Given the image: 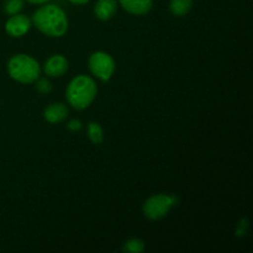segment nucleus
<instances>
[{
  "instance_id": "nucleus-14",
  "label": "nucleus",
  "mask_w": 253,
  "mask_h": 253,
  "mask_svg": "<svg viewBox=\"0 0 253 253\" xmlns=\"http://www.w3.org/2000/svg\"><path fill=\"white\" fill-rule=\"evenodd\" d=\"M25 0H6L4 4V11L9 15L19 14L24 7Z\"/></svg>"
},
{
  "instance_id": "nucleus-16",
  "label": "nucleus",
  "mask_w": 253,
  "mask_h": 253,
  "mask_svg": "<svg viewBox=\"0 0 253 253\" xmlns=\"http://www.w3.org/2000/svg\"><path fill=\"white\" fill-rule=\"evenodd\" d=\"M67 127L71 131H79L82 128V123L79 120H71L67 125Z\"/></svg>"
},
{
  "instance_id": "nucleus-3",
  "label": "nucleus",
  "mask_w": 253,
  "mask_h": 253,
  "mask_svg": "<svg viewBox=\"0 0 253 253\" xmlns=\"http://www.w3.org/2000/svg\"><path fill=\"white\" fill-rule=\"evenodd\" d=\"M7 73L19 83L31 84L39 79L41 66L34 57L25 53H17L7 61Z\"/></svg>"
},
{
  "instance_id": "nucleus-17",
  "label": "nucleus",
  "mask_w": 253,
  "mask_h": 253,
  "mask_svg": "<svg viewBox=\"0 0 253 253\" xmlns=\"http://www.w3.org/2000/svg\"><path fill=\"white\" fill-rule=\"evenodd\" d=\"M26 1L34 5H43V4H47L48 1H51V0H26Z\"/></svg>"
},
{
  "instance_id": "nucleus-1",
  "label": "nucleus",
  "mask_w": 253,
  "mask_h": 253,
  "mask_svg": "<svg viewBox=\"0 0 253 253\" xmlns=\"http://www.w3.org/2000/svg\"><path fill=\"white\" fill-rule=\"evenodd\" d=\"M34 26L48 37H62L68 31V17L56 4H43L31 17Z\"/></svg>"
},
{
  "instance_id": "nucleus-13",
  "label": "nucleus",
  "mask_w": 253,
  "mask_h": 253,
  "mask_svg": "<svg viewBox=\"0 0 253 253\" xmlns=\"http://www.w3.org/2000/svg\"><path fill=\"white\" fill-rule=\"evenodd\" d=\"M146 245L141 239H130L124 244L123 251L126 253H141L145 251Z\"/></svg>"
},
{
  "instance_id": "nucleus-18",
  "label": "nucleus",
  "mask_w": 253,
  "mask_h": 253,
  "mask_svg": "<svg viewBox=\"0 0 253 253\" xmlns=\"http://www.w3.org/2000/svg\"><path fill=\"white\" fill-rule=\"evenodd\" d=\"M68 1L72 2V4H74V5H85V4H88L90 0H68Z\"/></svg>"
},
{
  "instance_id": "nucleus-2",
  "label": "nucleus",
  "mask_w": 253,
  "mask_h": 253,
  "mask_svg": "<svg viewBox=\"0 0 253 253\" xmlns=\"http://www.w3.org/2000/svg\"><path fill=\"white\" fill-rule=\"evenodd\" d=\"M98 86L91 77L79 74L69 82L66 89V99L76 110H84L95 100Z\"/></svg>"
},
{
  "instance_id": "nucleus-5",
  "label": "nucleus",
  "mask_w": 253,
  "mask_h": 253,
  "mask_svg": "<svg viewBox=\"0 0 253 253\" xmlns=\"http://www.w3.org/2000/svg\"><path fill=\"white\" fill-rule=\"evenodd\" d=\"M88 67L91 74L95 76V78L106 83L113 78L116 69V63L113 56L104 51H96L89 57Z\"/></svg>"
},
{
  "instance_id": "nucleus-8",
  "label": "nucleus",
  "mask_w": 253,
  "mask_h": 253,
  "mask_svg": "<svg viewBox=\"0 0 253 253\" xmlns=\"http://www.w3.org/2000/svg\"><path fill=\"white\" fill-rule=\"evenodd\" d=\"M118 2L126 12L136 16L147 15L153 7V0H118Z\"/></svg>"
},
{
  "instance_id": "nucleus-10",
  "label": "nucleus",
  "mask_w": 253,
  "mask_h": 253,
  "mask_svg": "<svg viewBox=\"0 0 253 253\" xmlns=\"http://www.w3.org/2000/svg\"><path fill=\"white\" fill-rule=\"evenodd\" d=\"M69 114V109L63 103L49 104L43 110V118L49 124H59L67 119Z\"/></svg>"
},
{
  "instance_id": "nucleus-4",
  "label": "nucleus",
  "mask_w": 253,
  "mask_h": 253,
  "mask_svg": "<svg viewBox=\"0 0 253 253\" xmlns=\"http://www.w3.org/2000/svg\"><path fill=\"white\" fill-rule=\"evenodd\" d=\"M178 203V198L174 195L155 194L148 198L142 207L143 215L150 220H161L168 215L173 207Z\"/></svg>"
},
{
  "instance_id": "nucleus-12",
  "label": "nucleus",
  "mask_w": 253,
  "mask_h": 253,
  "mask_svg": "<svg viewBox=\"0 0 253 253\" xmlns=\"http://www.w3.org/2000/svg\"><path fill=\"white\" fill-rule=\"evenodd\" d=\"M88 137L94 145H100L104 141V131L100 124L91 121L88 125Z\"/></svg>"
},
{
  "instance_id": "nucleus-11",
  "label": "nucleus",
  "mask_w": 253,
  "mask_h": 253,
  "mask_svg": "<svg viewBox=\"0 0 253 253\" xmlns=\"http://www.w3.org/2000/svg\"><path fill=\"white\" fill-rule=\"evenodd\" d=\"M193 0H169V11L174 16H184L192 10Z\"/></svg>"
},
{
  "instance_id": "nucleus-9",
  "label": "nucleus",
  "mask_w": 253,
  "mask_h": 253,
  "mask_svg": "<svg viewBox=\"0 0 253 253\" xmlns=\"http://www.w3.org/2000/svg\"><path fill=\"white\" fill-rule=\"evenodd\" d=\"M118 0H98L94 6V15L100 21H109L118 12Z\"/></svg>"
},
{
  "instance_id": "nucleus-6",
  "label": "nucleus",
  "mask_w": 253,
  "mask_h": 253,
  "mask_svg": "<svg viewBox=\"0 0 253 253\" xmlns=\"http://www.w3.org/2000/svg\"><path fill=\"white\" fill-rule=\"evenodd\" d=\"M32 21L29 16L24 14L10 15L5 22V31L11 37H22L30 31Z\"/></svg>"
},
{
  "instance_id": "nucleus-15",
  "label": "nucleus",
  "mask_w": 253,
  "mask_h": 253,
  "mask_svg": "<svg viewBox=\"0 0 253 253\" xmlns=\"http://www.w3.org/2000/svg\"><path fill=\"white\" fill-rule=\"evenodd\" d=\"M36 89L39 93L48 94L52 91V83L46 78L39 79V82H37V84H36Z\"/></svg>"
},
{
  "instance_id": "nucleus-7",
  "label": "nucleus",
  "mask_w": 253,
  "mask_h": 253,
  "mask_svg": "<svg viewBox=\"0 0 253 253\" xmlns=\"http://www.w3.org/2000/svg\"><path fill=\"white\" fill-rule=\"evenodd\" d=\"M68 71V59L63 54H52L43 64V72L51 78H59Z\"/></svg>"
}]
</instances>
